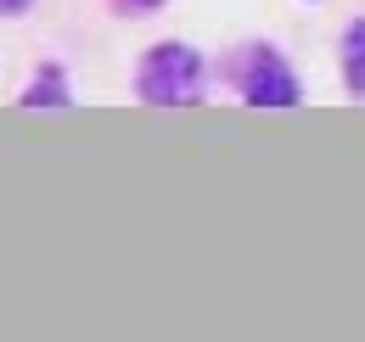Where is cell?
Segmentation results:
<instances>
[{
    "label": "cell",
    "instance_id": "5b68a950",
    "mask_svg": "<svg viewBox=\"0 0 365 342\" xmlns=\"http://www.w3.org/2000/svg\"><path fill=\"white\" fill-rule=\"evenodd\" d=\"M118 6H130V11H152V6H163V0H118Z\"/></svg>",
    "mask_w": 365,
    "mask_h": 342
},
{
    "label": "cell",
    "instance_id": "277c9868",
    "mask_svg": "<svg viewBox=\"0 0 365 342\" xmlns=\"http://www.w3.org/2000/svg\"><path fill=\"white\" fill-rule=\"evenodd\" d=\"M51 95H62V79H56V68H46L40 90H29V107H40V101H51Z\"/></svg>",
    "mask_w": 365,
    "mask_h": 342
},
{
    "label": "cell",
    "instance_id": "3957f363",
    "mask_svg": "<svg viewBox=\"0 0 365 342\" xmlns=\"http://www.w3.org/2000/svg\"><path fill=\"white\" fill-rule=\"evenodd\" d=\"M360 40H365V23H349V28H343V73H349V95H360Z\"/></svg>",
    "mask_w": 365,
    "mask_h": 342
},
{
    "label": "cell",
    "instance_id": "7a4b0ae2",
    "mask_svg": "<svg viewBox=\"0 0 365 342\" xmlns=\"http://www.w3.org/2000/svg\"><path fill=\"white\" fill-rule=\"evenodd\" d=\"M242 95H247V107H298V79L275 62L270 51H259L253 68L242 73Z\"/></svg>",
    "mask_w": 365,
    "mask_h": 342
},
{
    "label": "cell",
    "instance_id": "6da1fadb",
    "mask_svg": "<svg viewBox=\"0 0 365 342\" xmlns=\"http://www.w3.org/2000/svg\"><path fill=\"white\" fill-rule=\"evenodd\" d=\"M135 90H140V101H152V107H191V101L202 95V56L180 40L152 45V51L140 56Z\"/></svg>",
    "mask_w": 365,
    "mask_h": 342
},
{
    "label": "cell",
    "instance_id": "8992f818",
    "mask_svg": "<svg viewBox=\"0 0 365 342\" xmlns=\"http://www.w3.org/2000/svg\"><path fill=\"white\" fill-rule=\"evenodd\" d=\"M23 6H29V0H0V11H23Z\"/></svg>",
    "mask_w": 365,
    "mask_h": 342
}]
</instances>
